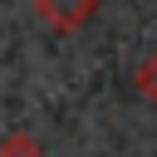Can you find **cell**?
<instances>
[{
  "label": "cell",
  "mask_w": 157,
  "mask_h": 157,
  "mask_svg": "<svg viewBox=\"0 0 157 157\" xmlns=\"http://www.w3.org/2000/svg\"><path fill=\"white\" fill-rule=\"evenodd\" d=\"M137 88H142V98H147V103H157V54H152V59H142V69H137Z\"/></svg>",
  "instance_id": "3957f363"
},
{
  "label": "cell",
  "mask_w": 157,
  "mask_h": 157,
  "mask_svg": "<svg viewBox=\"0 0 157 157\" xmlns=\"http://www.w3.org/2000/svg\"><path fill=\"white\" fill-rule=\"evenodd\" d=\"M0 157H39V142L25 137V132H10V137L0 142Z\"/></svg>",
  "instance_id": "7a4b0ae2"
},
{
  "label": "cell",
  "mask_w": 157,
  "mask_h": 157,
  "mask_svg": "<svg viewBox=\"0 0 157 157\" xmlns=\"http://www.w3.org/2000/svg\"><path fill=\"white\" fill-rule=\"evenodd\" d=\"M34 15L49 20L59 34H74L98 15V0H34Z\"/></svg>",
  "instance_id": "6da1fadb"
}]
</instances>
